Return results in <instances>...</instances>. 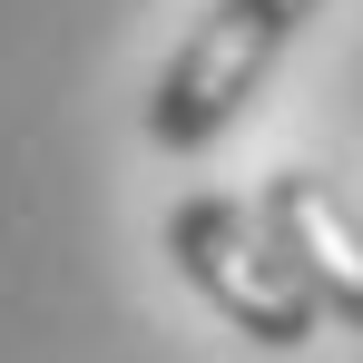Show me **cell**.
Masks as SVG:
<instances>
[{
	"instance_id": "obj_1",
	"label": "cell",
	"mask_w": 363,
	"mask_h": 363,
	"mask_svg": "<svg viewBox=\"0 0 363 363\" xmlns=\"http://www.w3.org/2000/svg\"><path fill=\"white\" fill-rule=\"evenodd\" d=\"M324 10H334V0H206V10L177 30V50L157 60L147 99H138L147 147L206 157V147L265 99V79L285 69V50H295Z\"/></svg>"
},
{
	"instance_id": "obj_2",
	"label": "cell",
	"mask_w": 363,
	"mask_h": 363,
	"mask_svg": "<svg viewBox=\"0 0 363 363\" xmlns=\"http://www.w3.org/2000/svg\"><path fill=\"white\" fill-rule=\"evenodd\" d=\"M157 255L177 265V285L226 334H245L255 354H304L314 334H324V304L314 285L295 275V255L275 245L265 226V206L255 196H226V186H196L177 196L167 216H157Z\"/></svg>"
},
{
	"instance_id": "obj_3",
	"label": "cell",
	"mask_w": 363,
	"mask_h": 363,
	"mask_svg": "<svg viewBox=\"0 0 363 363\" xmlns=\"http://www.w3.org/2000/svg\"><path fill=\"white\" fill-rule=\"evenodd\" d=\"M255 206H265L275 245L295 255V275L314 285L324 324L363 334V206L324 177V167H275V177L255 186Z\"/></svg>"
}]
</instances>
